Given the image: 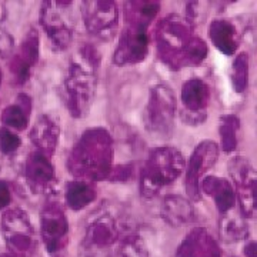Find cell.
<instances>
[{"label":"cell","mask_w":257,"mask_h":257,"mask_svg":"<svg viewBox=\"0 0 257 257\" xmlns=\"http://www.w3.org/2000/svg\"><path fill=\"white\" fill-rule=\"evenodd\" d=\"M2 233L10 253L23 257L33 243V227L26 211L19 207L9 209L2 216Z\"/></svg>","instance_id":"ba28073f"},{"label":"cell","mask_w":257,"mask_h":257,"mask_svg":"<svg viewBox=\"0 0 257 257\" xmlns=\"http://www.w3.org/2000/svg\"><path fill=\"white\" fill-rule=\"evenodd\" d=\"M0 257H19V256L13 254V253H10V251H6V253H2V251H0Z\"/></svg>","instance_id":"d6a6232c"},{"label":"cell","mask_w":257,"mask_h":257,"mask_svg":"<svg viewBox=\"0 0 257 257\" xmlns=\"http://www.w3.org/2000/svg\"><path fill=\"white\" fill-rule=\"evenodd\" d=\"M240 128V120L236 114H224L220 117V146L223 152L230 153L237 147V133Z\"/></svg>","instance_id":"d4e9b609"},{"label":"cell","mask_w":257,"mask_h":257,"mask_svg":"<svg viewBox=\"0 0 257 257\" xmlns=\"http://www.w3.org/2000/svg\"><path fill=\"white\" fill-rule=\"evenodd\" d=\"M231 84L236 93H243L248 87V55L241 52L231 66Z\"/></svg>","instance_id":"484cf974"},{"label":"cell","mask_w":257,"mask_h":257,"mask_svg":"<svg viewBox=\"0 0 257 257\" xmlns=\"http://www.w3.org/2000/svg\"><path fill=\"white\" fill-rule=\"evenodd\" d=\"M119 239V226L116 220L109 213L97 217L96 220L89 224L86 230V246L87 248H103L110 247L113 243Z\"/></svg>","instance_id":"2e32d148"},{"label":"cell","mask_w":257,"mask_h":257,"mask_svg":"<svg viewBox=\"0 0 257 257\" xmlns=\"http://www.w3.org/2000/svg\"><path fill=\"white\" fill-rule=\"evenodd\" d=\"M160 214L163 220L172 227H183L194 221L196 211L192 202L183 196L169 194L160 207Z\"/></svg>","instance_id":"e0dca14e"},{"label":"cell","mask_w":257,"mask_h":257,"mask_svg":"<svg viewBox=\"0 0 257 257\" xmlns=\"http://www.w3.org/2000/svg\"><path fill=\"white\" fill-rule=\"evenodd\" d=\"M126 26L120 35V43L114 52V63L119 66L143 62L149 53V23L124 13Z\"/></svg>","instance_id":"8992f818"},{"label":"cell","mask_w":257,"mask_h":257,"mask_svg":"<svg viewBox=\"0 0 257 257\" xmlns=\"http://www.w3.org/2000/svg\"><path fill=\"white\" fill-rule=\"evenodd\" d=\"M13 37L8 35V33H0V56L6 57V56L12 55L13 52Z\"/></svg>","instance_id":"f546056e"},{"label":"cell","mask_w":257,"mask_h":257,"mask_svg":"<svg viewBox=\"0 0 257 257\" xmlns=\"http://www.w3.org/2000/svg\"><path fill=\"white\" fill-rule=\"evenodd\" d=\"M22 146V139L10 128L0 127V152L3 155H12Z\"/></svg>","instance_id":"83f0119b"},{"label":"cell","mask_w":257,"mask_h":257,"mask_svg":"<svg viewBox=\"0 0 257 257\" xmlns=\"http://www.w3.org/2000/svg\"><path fill=\"white\" fill-rule=\"evenodd\" d=\"M40 23L46 32L50 43L59 49L66 50L73 42V30L64 22L56 3L45 2L40 9Z\"/></svg>","instance_id":"4fadbf2b"},{"label":"cell","mask_w":257,"mask_h":257,"mask_svg":"<svg viewBox=\"0 0 257 257\" xmlns=\"http://www.w3.org/2000/svg\"><path fill=\"white\" fill-rule=\"evenodd\" d=\"M209 39L213 46L226 56L234 55L240 43L237 29L226 19H217L211 22L209 26Z\"/></svg>","instance_id":"ffe728a7"},{"label":"cell","mask_w":257,"mask_h":257,"mask_svg":"<svg viewBox=\"0 0 257 257\" xmlns=\"http://www.w3.org/2000/svg\"><path fill=\"white\" fill-rule=\"evenodd\" d=\"M219 147L213 140H204L199 143L189 157V163L186 167V192L193 202H199L202 199L200 182L204 173L217 162Z\"/></svg>","instance_id":"30bf717a"},{"label":"cell","mask_w":257,"mask_h":257,"mask_svg":"<svg viewBox=\"0 0 257 257\" xmlns=\"http://www.w3.org/2000/svg\"><path fill=\"white\" fill-rule=\"evenodd\" d=\"M94 199H96V190L92 183L86 180H72L66 184L64 200L72 210H82L86 206L94 202Z\"/></svg>","instance_id":"7402d4cb"},{"label":"cell","mask_w":257,"mask_h":257,"mask_svg":"<svg viewBox=\"0 0 257 257\" xmlns=\"http://www.w3.org/2000/svg\"><path fill=\"white\" fill-rule=\"evenodd\" d=\"M96 92V76L92 67L84 63L70 64L64 79L66 106L73 117L87 114Z\"/></svg>","instance_id":"277c9868"},{"label":"cell","mask_w":257,"mask_h":257,"mask_svg":"<svg viewBox=\"0 0 257 257\" xmlns=\"http://www.w3.org/2000/svg\"><path fill=\"white\" fill-rule=\"evenodd\" d=\"M12 202V192L6 180H0V211H3Z\"/></svg>","instance_id":"f1b7e54d"},{"label":"cell","mask_w":257,"mask_h":257,"mask_svg":"<svg viewBox=\"0 0 257 257\" xmlns=\"http://www.w3.org/2000/svg\"><path fill=\"white\" fill-rule=\"evenodd\" d=\"M209 237L210 234L204 227L193 229L180 243L176 251V257H200Z\"/></svg>","instance_id":"cb8c5ba5"},{"label":"cell","mask_w":257,"mask_h":257,"mask_svg":"<svg viewBox=\"0 0 257 257\" xmlns=\"http://www.w3.org/2000/svg\"><path fill=\"white\" fill-rule=\"evenodd\" d=\"M186 160L180 150L170 146L153 149L140 172V193L152 199L165 186L173 183L183 173Z\"/></svg>","instance_id":"7a4b0ae2"},{"label":"cell","mask_w":257,"mask_h":257,"mask_svg":"<svg viewBox=\"0 0 257 257\" xmlns=\"http://www.w3.org/2000/svg\"><path fill=\"white\" fill-rule=\"evenodd\" d=\"M42 239L50 254L59 253L67 243L69 223L63 209L57 203H47L40 216Z\"/></svg>","instance_id":"8fae6325"},{"label":"cell","mask_w":257,"mask_h":257,"mask_svg":"<svg viewBox=\"0 0 257 257\" xmlns=\"http://www.w3.org/2000/svg\"><path fill=\"white\" fill-rule=\"evenodd\" d=\"M113 143L104 128H90L83 133L70 155V172L92 180L109 179Z\"/></svg>","instance_id":"6da1fadb"},{"label":"cell","mask_w":257,"mask_h":257,"mask_svg":"<svg viewBox=\"0 0 257 257\" xmlns=\"http://www.w3.org/2000/svg\"><path fill=\"white\" fill-rule=\"evenodd\" d=\"M219 231L221 239L229 243L240 241L248 236V227L244 217H241V214H234L233 210L220 214Z\"/></svg>","instance_id":"603a6c76"},{"label":"cell","mask_w":257,"mask_h":257,"mask_svg":"<svg viewBox=\"0 0 257 257\" xmlns=\"http://www.w3.org/2000/svg\"><path fill=\"white\" fill-rule=\"evenodd\" d=\"M200 192L214 199L216 207L220 214H226L234 209L236 193L229 180L217 176H206L200 182Z\"/></svg>","instance_id":"ac0fdd59"},{"label":"cell","mask_w":257,"mask_h":257,"mask_svg":"<svg viewBox=\"0 0 257 257\" xmlns=\"http://www.w3.org/2000/svg\"><path fill=\"white\" fill-rule=\"evenodd\" d=\"M82 16L86 29L100 39L110 40L119 28V9L111 0L83 2Z\"/></svg>","instance_id":"9c48e42d"},{"label":"cell","mask_w":257,"mask_h":257,"mask_svg":"<svg viewBox=\"0 0 257 257\" xmlns=\"http://www.w3.org/2000/svg\"><path fill=\"white\" fill-rule=\"evenodd\" d=\"M200 257H220V247L217 244V241L210 236V239L207 240L206 246L203 248Z\"/></svg>","instance_id":"4dcf8cb0"},{"label":"cell","mask_w":257,"mask_h":257,"mask_svg":"<svg viewBox=\"0 0 257 257\" xmlns=\"http://www.w3.org/2000/svg\"><path fill=\"white\" fill-rule=\"evenodd\" d=\"M244 256L246 257H257V244L256 241H248L244 247Z\"/></svg>","instance_id":"1f68e13d"},{"label":"cell","mask_w":257,"mask_h":257,"mask_svg":"<svg viewBox=\"0 0 257 257\" xmlns=\"http://www.w3.org/2000/svg\"><path fill=\"white\" fill-rule=\"evenodd\" d=\"M229 173L236 186V199L239 200L240 214L247 219L254 216L256 210V189L257 176L256 170L250 160L243 156H236L230 159Z\"/></svg>","instance_id":"52a82bcc"},{"label":"cell","mask_w":257,"mask_h":257,"mask_svg":"<svg viewBox=\"0 0 257 257\" xmlns=\"http://www.w3.org/2000/svg\"><path fill=\"white\" fill-rule=\"evenodd\" d=\"M59 136H60L59 124L49 114L40 116L30 132V139L33 145L37 147L39 152H42L47 157L55 155L56 147L59 143Z\"/></svg>","instance_id":"d6986e66"},{"label":"cell","mask_w":257,"mask_h":257,"mask_svg":"<svg viewBox=\"0 0 257 257\" xmlns=\"http://www.w3.org/2000/svg\"><path fill=\"white\" fill-rule=\"evenodd\" d=\"M193 25L186 18L170 15L157 28V49L163 60L175 67H183V59L194 39Z\"/></svg>","instance_id":"3957f363"},{"label":"cell","mask_w":257,"mask_h":257,"mask_svg":"<svg viewBox=\"0 0 257 257\" xmlns=\"http://www.w3.org/2000/svg\"><path fill=\"white\" fill-rule=\"evenodd\" d=\"M26 180L35 193H47L56 182V170L50 157L35 150L26 160Z\"/></svg>","instance_id":"9a60e30c"},{"label":"cell","mask_w":257,"mask_h":257,"mask_svg":"<svg viewBox=\"0 0 257 257\" xmlns=\"http://www.w3.org/2000/svg\"><path fill=\"white\" fill-rule=\"evenodd\" d=\"M176 117V99L173 90L166 84L152 87L146 110L145 123L152 136L166 139L172 135Z\"/></svg>","instance_id":"5b68a950"},{"label":"cell","mask_w":257,"mask_h":257,"mask_svg":"<svg viewBox=\"0 0 257 257\" xmlns=\"http://www.w3.org/2000/svg\"><path fill=\"white\" fill-rule=\"evenodd\" d=\"M39 33L32 29L23 39L18 53H15L10 62V72L18 84L28 82L32 69L39 62Z\"/></svg>","instance_id":"5bb4252c"},{"label":"cell","mask_w":257,"mask_h":257,"mask_svg":"<svg viewBox=\"0 0 257 257\" xmlns=\"http://www.w3.org/2000/svg\"><path fill=\"white\" fill-rule=\"evenodd\" d=\"M120 257H149L145 240L139 234H128L120 241Z\"/></svg>","instance_id":"4316f807"},{"label":"cell","mask_w":257,"mask_h":257,"mask_svg":"<svg viewBox=\"0 0 257 257\" xmlns=\"http://www.w3.org/2000/svg\"><path fill=\"white\" fill-rule=\"evenodd\" d=\"M29 114H30V97L28 94H19L18 101L9 104L2 111L0 120L3 126L8 128H15L22 132L28 128Z\"/></svg>","instance_id":"44dd1931"},{"label":"cell","mask_w":257,"mask_h":257,"mask_svg":"<svg viewBox=\"0 0 257 257\" xmlns=\"http://www.w3.org/2000/svg\"><path fill=\"white\" fill-rule=\"evenodd\" d=\"M182 119L186 124H202L210 101V89L200 79H190L182 86Z\"/></svg>","instance_id":"7c38bea8"}]
</instances>
